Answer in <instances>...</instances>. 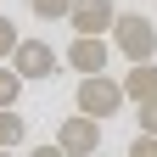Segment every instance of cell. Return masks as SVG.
Masks as SVG:
<instances>
[{"label":"cell","instance_id":"cell-10","mask_svg":"<svg viewBox=\"0 0 157 157\" xmlns=\"http://www.w3.org/2000/svg\"><path fill=\"white\" fill-rule=\"evenodd\" d=\"M17 95H23V78L11 62H0V107H17Z\"/></svg>","mask_w":157,"mask_h":157},{"label":"cell","instance_id":"cell-1","mask_svg":"<svg viewBox=\"0 0 157 157\" xmlns=\"http://www.w3.org/2000/svg\"><path fill=\"white\" fill-rule=\"evenodd\" d=\"M112 51L118 56H129V67L135 62H157V23L140 11H118V23H112Z\"/></svg>","mask_w":157,"mask_h":157},{"label":"cell","instance_id":"cell-7","mask_svg":"<svg viewBox=\"0 0 157 157\" xmlns=\"http://www.w3.org/2000/svg\"><path fill=\"white\" fill-rule=\"evenodd\" d=\"M118 84H124V101H157V62H135L124 78H118Z\"/></svg>","mask_w":157,"mask_h":157},{"label":"cell","instance_id":"cell-6","mask_svg":"<svg viewBox=\"0 0 157 157\" xmlns=\"http://www.w3.org/2000/svg\"><path fill=\"white\" fill-rule=\"evenodd\" d=\"M107 56H112V39H78V34H73V45H67L62 62H67L78 78H95V73H107Z\"/></svg>","mask_w":157,"mask_h":157},{"label":"cell","instance_id":"cell-15","mask_svg":"<svg viewBox=\"0 0 157 157\" xmlns=\"http://www.w3.org/2000/svg\"><path fill=\"white\" fill-rule=\"evenodd\" d=\"M0 157H17V151H0Z\"/></svg>","mask_w":157,"mask_h":157},{"label":"cell","instance_id":"cell-4","mask_svg":"<svg viewBox=\"0 0 157 157\" xmlns=\"http://www.w3.org/2000/svg\"><path fill=\"white\" fill-rule=\"evenodd\" d=\"M118 23V6L112 0H73V11H67V28L78 39H107Z\"/></svg>","mask_w":157,"mask_h":157},{"label":"cell","instance_id":"cell-3","mask_svg":"<svg viewBox=\"0 0 157 157\" xmlns=\"http://www.w3.org/2000/svg\"><path fill=\"white\" fill-rule=\"evenodd\" d=\"M11 67H17V78H23V84H34V78H51L56 67H62V56L51 51V39H17Z\"/></svg>","mask_w":157,"mask_h":157},{"label":"cell","instance_id":"cell-16","mask_svg":"<svg viewBox=\"0 0 157 157\" xmlns=\"http://www.w3.org/2000/svg\"><path fill=\"white\" fill-rule=\"evenodd\" d=\"M95 157H107V151H95Z\"/></svg>","mask_w":157,"mask_h":157},{"label":"cell","instance_id":"cell-2","mask_svg":"<svg viewBox=\"0 0 157 157\" xmlns=\"http://www.w3.org/2000/svg\"><path fill=\"white\" fill-rule=\"evenodd\" d=\"M118 107H124V84H118V78L95 73V78H78V84H73V112L95 118V124H107Z\"/></svg>","mask_w":157,"mask_h":157},{"label":"cell","instance_id":"cell-11","mask_svg":"<svg viewBox=\"0 0 157 157\" xmlns=\"http://www.w3.org/2000/svg\"><path fill=\"white\" fill-rule=\"evenodd\" d=\"M17 39H23V34H17V23H11V17H0V62H11Z\"/></svg>","mask_w":157,"mask_h":157},{"label":"cell","instance_id":"cell-9","mask_svg":"<svg viewBox=\"0 0 157 157\" xmlns=\"http://www.w3.org/2000/svg\"><path fill=\"white\" fill-rule=\"evenodd\" d=\"M28 11L39 17V23H62V17L73 11V0H28Z\"/></svg>","mask_w":157,"mask_h":157},{"label":"cell","instance_id":"cell-5","mask_svg":"<svg viewBox=\"0 0 157 157\" xmlns=\"http://www.w3.org/2000/svg\"><path fill=\"white\" fill-rule=\"evenodd\" d=\"M56 146L67 157H95L101 151V124L84 118V112H73V118H62V129H56Z\"/></svg>","mask_w":157,"mask_h":157},{"label":"cell","instance_id":"cell-8","mask_svg":"<svg viewBox=\"0 0 157 157\" xmlns=\"http://www.w3.org/2000/svg\"><path fill=\"white\" fill-rule=\"evenodd\" d=\"M28 140V124H23V112L17 107H0V151H17Z\"/></svg>","mask_w":157,"mask_h":157},{"label":"cell","instance_id":"cell-12","mask_svg":"<svg viewBox=\"0 0 157 157\" xmlns=\"http://www.w3.org/2000/svg\"><path fill=\"white\" fill-rule=\"evenodd\" d=\"M135 124H140V135H157V101H140V107H135Z\"/></svg>","mask_w":157,"mask_h":157},{"label":"cell","instance_id":"cell-13","mask_svg":"<svg viewBox=\"0 0 157 157\" xmlns=\"http://www.w3.org/2000/svg\"><path fill=\"white\" fill-rule=\"evenodd\" d=\"M129 157H157V135H135V140H129Z\"/></svg>","mask_w":157,"mask_h":157},{"label":"cell","instance_id":"cell-14","mask_svg":"<svg viewBox=\"0 0 157 157\" xmlns=\"http://www.w3.org/2000/svg\"><path fill=\"white\" fill-rule=\"evenodd\" d=\"M28 157H67V151H62V146H56V140H51V146H34Z\"/></svg>","mask_w":157,"mask_h":157}]
</instances>
